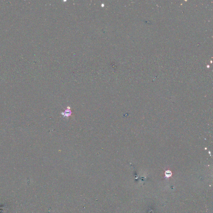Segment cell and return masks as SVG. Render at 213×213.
<instances>
[{"label":"cell","instance_id":"6da1fadb","mask_svg":"<svg viewBox=\"0 0 213 213\" xmlns=\"http://www.w3.org/2000/svg\"><path fill=\"white\" fill-rule=\"evenodd\" d=\"M166 176H170L171 175V173L170 171H167L166 172Z\"/></svg>","mask_w":213,"mask_h":213}]
</instances>
